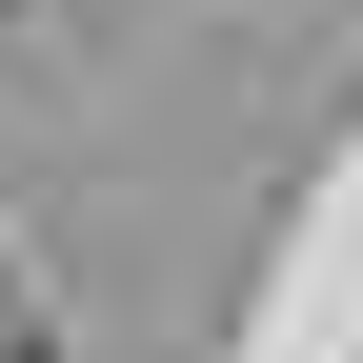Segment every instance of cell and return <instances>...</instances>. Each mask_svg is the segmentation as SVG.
<instances>
[]
</instances>
